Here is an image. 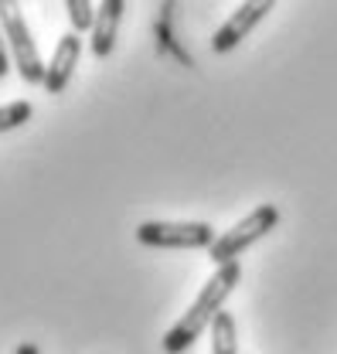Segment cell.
Returning <instances> with one entry per match:
<instances>
[{"label":"cell","mask_w":337,"mask_h":354,"mask_svg":"<svg viewBox=\"0 0 337 354\" xmlns=\"http://www.w3.org/2000/svg\"><path fill=\"white\" fill-rule=\"evenodd\" d=\"M10 72V44H7V35H3V28H0V79Z\"/></svg>","instance_id":"11"},{"label":"cell","mask_w":337,"mask_h":354,"mask_svg":"<svg viewBox=\"0 0 337 354\" xmlns=\"http://www.w3.org/2000/svg\"><path fill=\"white\" fill-rule=\"evenodd\" d=\"M14 354H42V348H38L35 341H21V344H17V351H14Z\"/></svg>","instance_id":"12"},{"label":"cell","mask_w":337,"mask_h":354,"mask_svg":"<svg viewBox=\"0 0 337 354\" xmlns=\"http://www.w3.org/2000/svg\"><path fill=\"white\" fill-rule=\"evenodd\" d=\"M31 116H35V106L28 99H17V102L0 106V133H10V130H17V127H24Z\"/></svg>","instance_id":"9"},{"label":"cell","mask_w":337,"mask_h":354,"mask_svg":"<svg viewBox=\"0 0 337 354\" xmlns=\"http://www.w3.org/2000/svg\"><path fill=\"white\" fill-rule=\"evenodd\" d=\"M276 225H280V208H276V205H259L253 215L235 221L228 232H221V235L215 239V245L208 249L215 269H218V266H228V263H239V256H242L253 242L266 239Z\"/></svg>","instance_id":"3"},{"label":"cell","mask_w":337,"mask_h":354,"mask_svg":"<svg viewBox=\"0 0 337 354\" xmlns=\"http://www.w3.org/2000/svg\"><path fill=\"white\" fill-rule=\"evenodd\" d=\"M65 10H69V21H72V31H75V35H82V31L92 35V28H95V10H99L95 3H89V0H69Z\"/></svg>","instance_id":"10"},{"label":"cell","mask_w":337,"mask_h":354,"mask_svg":"<svg viewBox=\"0 0 337 354\" xmlns=\"http://www.w3.org/2000/svg\"><path fill=\"white\" fill-rule=\"evenodd\" d=\"M211 354H239V337H235V317L218 313L211 324Z\"/></svg>","instance_id":"8"},{"label":"cell","mask_w":337,"mask_h":354,"mask_svg":"<svg viewBox=\"0 0 337 354\" xmlns=\"http://www.w3.org/2000/svg\"><path fill=\"white\" fill-rule=\"evenodd\" d=\"M123 10H127L123 0H102L99 3L95 28H92V38H89V48H92L95 58H109L113 55L116 38H120V24H123Z\"/></svg>","instance_id":"7"},{"label":"cell","mask_w":337,"mask_h":354,"mask_svg":"<svg viewBox=\"0 0 337 354\" xmlns=\"http://www.w3.org/2000/svg\"><path fill=\"white\" fill-rule=\"evenodd\" d=\"M273 10V3L269 0H249V3H239V10L215 31V38H211V51H218V55H225V51H232V48H239V44L246 41L249 35H253V28Z\"/></svg>","instance_id":"5"},{"label":"cell","mask_w":337,"mask_h":354,"mask_svg":"<svg viewBox=\"0 0 337 354\" xmlns=\"http://www.w3.org/2000/svg\"><path fill=\"white\" fill-rule=\"evenodd\" d=\"M0 28L7 35V44H10V58L17 65V75L28 82V86H44V72L48 65L38 55V44L28 31V21L21 14V3L14 0H0Z\"/></svg>","instance_id":"2"},{"label":"cell","mask_w":337,"mask_h":354,"mask_svg":"<svg viewBox=\"0 0 337 354\" xmlns=\"http://www.w3.org/2000/svg\"><path fill=\"white\" fill-rule=\"evenodd\" d=\"M218 232L208 221H143L136 242L147 249H211Z\"/></svg>","instance_id":"4"},{"label":"cell","mask_w":337,"mask_h":354,"mask_svg":"<svg viewBox=\"0 0 337 354\" xmlns=\"http://www.w3.org/2000/svg\"><path fill=\"white\" fill-rule=\"evenodd\" d=\"M239 279H242V266L239 263L218 266V269L208 276V283L201 286L198 300H194V304L188 307V313H184L167 334H164V341H161L164 354H184L198 337H201V334H205V330H211L215 317L221 313L225 300H228L232 290L239 286Z\"/></svg>","instance_id":"1"},{"label":"cell","mask_w":337,"mask_h":354,"mask_svg":"<svg viewBox=\"0 0 337 354\" xmlns=\"http://www.w3.org/2000/svg\"><path fill=\"white\" fill-rule=\"evenodd\" d=\"M79 55H82V35L69 31L62 35L58 44H55V55L48 62V72H44V92L48 95H62L65 86L72 82V72L79 65Z\"/></svg>","instance_id":"6"}]
</instances>
